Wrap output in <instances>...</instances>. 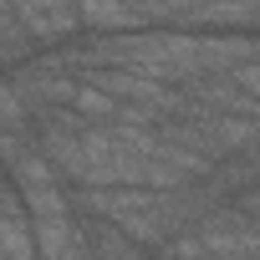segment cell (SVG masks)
<instances>
[{
  "label": "cell",
  "mask_w": 260,
  "mask_h": 260,
  "mask_svg": "<svg viewBox=\"0 0 260 260\" xmlns=\"http://www.w3.org/2000/svg\"><path fill=\"white\" fill-rule=\"evenodd\" d=\"M250 164H255V169H260V143H255V148H250Z\"/></svg>",
  "instance_id": "10"
},
{
  "label": "cell",
  "mask_w": 260,
  "mask_h": 260,
  "mask_svg": "<svg viewBox=\"0 0 260 260\" xmlns=\"http://www.w3.org/2000/svg\"><path fill=\"white\" fill-rule=\"evenodd\" d=\"M230 77H235L245 92H255V97H260V56H250V61H235V67H230Z\"/></svg>",
  "instance_id": "8"
},
{
  "label": "cell",
  "mask_w": 260,
  "mask_h": 260,
  "mask_svg": "<svg viewBox=\"0 0 260 260\" xmlns=\"http://www.w3.org/2000/svg\"><path fill=\"white\" fill-rule=\"evenodd\" d=\"M235 204H240V209H250V214L260 219V179H250V184L235 194Z\"/></svg>",
  "instance_id": "9"
},
{
  "label": "cell",
  "mask_w": 260,
  "mask_h": 260,
  "mask_svg": "<svg viewBox=\"0 0 260 260\" xmlns=\"http://www.w3.org/2000/svg\"><path fill=\"white\" fill-rule=\"evenodd\" d=\"M82 26L112 36V31H138V26H148V16L133 6V0H82Z\"/></svg>",
  "instance_id": "4"
},
{
  "label": "cell",
  "mask_w": 260,
  "mask_h": 260,
  "mask_svg": "<svg viewBox=\"0 0 260 260\" xmlns=\"http://www.w3.org/2000/svg\"><path fill=\"white\" fill-rule=\"evenodd\" d=\"M0 255H41L31 214H0Z\"/></svg>",
  "instance_id": "5"
},
{
  "label": "cell",
  "mask_w": 260,
  "mask_h": 260,
  "mask_svg": "<svg viewBox=\"0 0 260 260\" xmlns=\"http://www.w3.org/2000/svg\"><path fill=\"white\" fill-rule=\"evenodd\" d=\"M11 127H36V112H31V102L16 92L11 77H0V133H11Z\"/></svg>",
  "instance_id": "7"
},
{
  "label": "cell",
  "mask_w": 260,
  "mask_h": 260,
  "mask_svg": "<svg viewBox=\"0 0 260 260\" xmlns=\"http://www.w3.org/2000/svg\"><path fill=\"white\" fill-rule=\"evenodd\" d=\"M11 82H16V92L31 102V112L41 117V112H51V107H72L82 77H77L67 61H56V56L46 51V56H26V61L11 72Z\"/></svg>",
  "instance_id": "1"
},
{
  "label": "cell",
  "mask_w": 260,
  "mask_h": 260,
  "mask_svg": "<svg viewBox=\"0 0 260 260\" xmlns=\"http://www.w3.org/2000/svg\"><path fill=\"white\" fill-rule=\"evenodd\" d=\"M0 169H6V164H0Z\"/></svg>",
  "instance_id": "12"
},
{
  "label": "cell",
  "mask_w": 260,
  "mask_h": 260,
  "mask_svg": "<svg viewBox=\"0 0 260 260\" xmlns=\"http://www.w3.org/2000/svg\"><path fill=\"white\" fill-rule=\"evenodd\" d=\"M36 224V250L41 255H87V230L82 214H51V219H31Z\"/></svg>",
  "instance_id": "3"
},
{
  "label": "cell",
  "mask_w": 260,
  "mask_h": 260,
  "mask_svg": "<svg viewBox=\"0 0 260 260\" xmlns=\"http://www.w3.org/2000/svg\"><path fill=\"white\" fill-rule=\"evenodd\" d=\"M16 11H21V21H26V31L41 51L87 31L82 26V0H16Z\"/></svg>",
  "instance_id": "2"
},
{
  "label": "cell",
  "mask_w": 260,
  "mask_h": 260,
  "mask_svg": "<svg viewBox=\"0 0 260 260\" xmlns=\"http://www.w3.org/2000/svg\"><path fill=\"white\" fill-rule=\"evenodd\" d=\"M72 107H77L87 122H112V117H117V97H112V92H102V87H97V82H87V77L77 82Z\"/></svg>",
  "instance_id": "6"
},
{
  "label": "cell",
  "mask_w": 260,
  "mask_h": 260,
  "mask_svg": "<svg viewBox=\"0 0 260 260\" xmlns=\"http://www.w3.org/2000/svg\"><path fill=\"white\" fill-rule=\"evenodd\" d=\"M0 67H6V56H0Z\"/></svg>",
  "instance_id": "11"
}]
</instances>
